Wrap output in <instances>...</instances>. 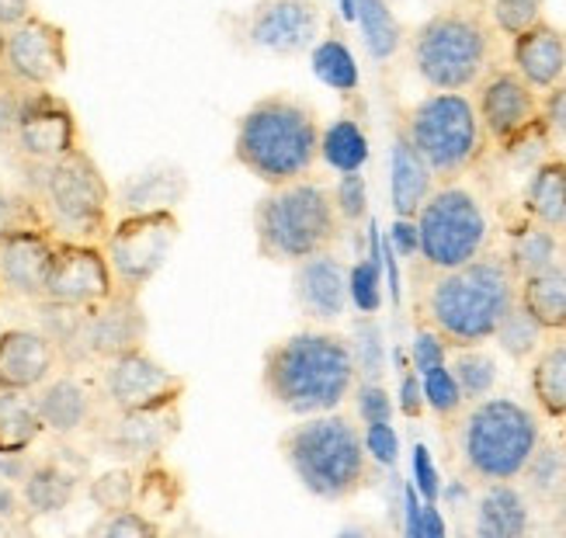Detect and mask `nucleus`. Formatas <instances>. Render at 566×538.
<instances>
[{
    "label": "nucleus",
    "mask_w": 566,
    "mask_h": 538,
    "mask_svg": "<svg viewBox=\"0 0 566 538\" xmlns=\"http://www.w3.org/2000/svg\"><path fill=\"white\" fill-rule=\"evenodd\" d=\"M340 8H344V18L355 21V0H340Z\"/></svg>",
    "instance_id": "obj_60"
},
{
    "label": "nucleus",
    "mask_w": 566,
    "mask_h": 538,
    "mask_svg": "<svg viewBox=\"0 0 566 538\" xmlns=\"http://www.w3.org/2000/svg\"><path fill=\"white\" fill-rule=\"evenodd\" d=\"M410 361H413V372L424 376L428 369H434V365H446L449 361V345L431 327H421V330H417V337H413Z\"/></svg>",
    "instance_id": "obj_50"
},
{
    "label": "nucleus",
    "mask_w": 566,
    "mask_h": 538,
    "mask_svg": "<svg viewBox=\"0 0 566 538\" xmlns=\"http://www.w3.org/2000/svg\"><path fill=\"white\" fill-rule=\"evenodd\" d=\"M0 330H4V327H0Z\"/></svg>",
    "instance_id": "obj_64"
},
{
    "label": "nucleus",
    "mask_w": 566,
    "mask_h": 538,
    "mask_svg": "<svg viewBox=\"0 0 566 538\" xmlns=\"http://www.w3.org/2000/svg\"><path fill=\"white\" fill-rule=\"evenodd\" d=\"M497 60V29L473 4H449L410 35L413 73L431 91H473Z\"/></svg>",
    "instance_id": "obj_6"
},
{
    "label": "nucleus",
    "mask_w": 566,
    "mask_h": 538,
    "mask_svg": "<svg viewBox=\"0 0 566 538\" xmlns=\"http://www.w3.org/2000/svg\"><path fill=\"white\" fill-rule=\"evenodd\" d=\"M361 437H365V452L373 455V462H379V466H397L400 442H397V431H392L389 421L365 424Z\"/></svg>",
    "instance_id": "obj_49"
},
{
    "label": "nucleus",
    "mask_w": 566,
    "mask_h": 538,
    "mask_svg": "<svg viewBox=\"0 0 566 538\" xmlns=\"http://www.w3.org/2000/svg\"><path fill=\"white\" fill-rule=\"evenodd\" d=\"M313 73H316V81H324L327 87L344 91V94H352L358 87V63L352 56V49L337 35L313 42Z\"/></svg>",
    "instance_id": "obj_38"
},
{
    "label": "nucleus",
    "mask_w": 566,
    "mask_h": 538,
    "mask_svg": "<svg viewBox=\"0 0 566 538\" xmlns=\"http://www.w3.org/2000/svg\"><path fill=\"white\" fill-rule=\"evenodd\" d=\"M63 369L60 348L39 327H4L0 330V389H35Z\"/></svg>",
    "instance_id": "obj_24"
},
{
    "label": "nucleus",
    "mask_w": 566,
    "mask_h": 538,
    "mask_svg": "<svg viewBox=\"0 0 566 538\" xmlns=\"http://www.w3.org/2000/svg\"><path fill=\"white\" fill-rule=\"evenodd\" d=\"M243 35L261 53L295 56L319 39L316 0H258L243 21Z\"/></svg>",
    "instance_id": "obj_20"
},
{
    "label": "nucleus",
    "mask_w": 566,
    "mask_h": 538,
    "mask_svg": "<svg viewBox=\"0 0 566 538\" xmlns=\"http://www.w3.org/2000/svg\"><path fill=\"white\" fill-rule=\"evenodd\" d=\"M449 369L462 389V400L465 407L490 397L497 389V379H501V369H497V358L486 345H476V348H455L449 351Z\"/></svg>",
    "instance_id": "obj_35"
},
{
    "label": "nucleus",
    "mask_w": 566,
    "mask_h": 538,
    "mask_svg": "<svg viewBox=\"0 0 566 538\" xmlns=\"http://www.w3.org/2000/svg\"><path fill=\"white\" fill-rule=\"evenodd\" d=\"M543 340H546V330L538 327V324L532 320V316L522 309V303H514V309L504 316V324H501L497 334H494V345H497L511 361H518V365L532 361L535 351L543 348Z\"/></svg>",
    "instance_id": "obj_39"
},
{
    "label": "nucleus",
    "mask_w": 566,
    "mask_h": 538,
    "mask_svg": "<svg viewBox=\"0 0 566 538\" xmlns=\"http://www.w3.org/2000/svg\"><path fill=\"white\" fill-rule=\"evenodd\" d=\"M559 264L566 267V230L559 233Z\"/></svg>",
    "instance_id": "obj_61"
},
{
    "label": "nucleus",
    "mask_w": 566,
    "mask_h": 538,
    "mask_svg": "<svg viewBox=\"0 0 566 538\" xmlns=\"http://www.w3.org/2000/svg\"><path fill=\"white\" fill-rule=\"evenodd\" d=\"M532 528V500L518 479L483 483L473 510V531L480 538H522Z\"/></svg>",
    "instance_id": "obj_26"
},
{
    "label": "nucleus",
    "mask_w": 566,
    "mask_h": 538,
    "mask_svg": "<svg viewBox=\"0 0 566 538\" xmlns=\"http://www.w3.org/2000/svg\"><path fill=\"white\" fill-rule=\"evenodd\" d=\"M53 251L56 233L45 226H21L0 236V299L39 303Z\"/></svg>",
    "instance_id": "obj_21"
},
{
    "label": "nucleus",
    "mask_w": 566,
    "mask_h": 538,
    "mask_svg": "<svg viewBox=\"0 0 566 538\" xmlns=\"http://www.w3.org/2000/svg\"><path fill=\"white\" fill-rule=\"evenodd\" d=\"M421 389H424V407L434 413L441 424H455L462 418L465 400H462V389H459V382H455V376L449 369V361L428 369L421 376Z\"/></svg>",
    "instance_id": "obj_40"
},
{
    "label": "nucleus",
    "mask_w": 566,
    "mask_h": 538,
    "mask_svg": "<svg viewBox=\"0 0 566 538\" xmlns=\"http://www.w3.org/2000/svg\"><path fill=\"white\" fill-rule=\"evenodd\" d=\"M21 97L24 91L14 87V84H0V143H8L14 139V126H18V112H21Z\"/></svg>",
    "instance_id": "obj_52"
},
{
    "label": "nucleus",
    "mask_w": 566,
    "mask_h": 538,
    "mask_svg": "<svg viewBox=\"0 0 566 538\" xmlns=\"http://www.w3.org/2000/svg\"><path fill=\"white\" fill-rule=\"evenodd\" d=\"M70 66L66 29L53 18L32 11L0 35V70L4 81L21 91L53 87Z\"/></svg>",
    "instance_id": "obj_13"
},
{
    "label": "nucleus",
    "mask_w": 566,
    "mask_h": 538,
    "mask_svg": "<svg viewBox=\"0 0 566 538\" xmlns=\"http://www.w3.org/2000/svg\"><path fill=\"white\" fill-rule=\"evenodd\" d=\"M42 437L35 397L24 389H0V455H29Z\"/></svg>",
    "instance_id": "obj_31"
},
{
    "label": "nucleus",
    "mask_w": 566,
    "mask_h": 538,
    "mask_svg": "<svg viewBox=\"0 0 566 538\" xmlns=\"http://www.w3.org/2000/svg\"><path fill=\"white\" fill-rule=\"evenodd\" d=\"M504 261H507V267H511L518 282L535 275V272H543V267L559 261V233L525 215V223L514 226L511 236H507Z\"/></svg>",
    "instance_id": "obj_33"
},
{
    "label": "nucleus",
    "mask_w": 566,
    "mask_h": 538,
    "mask_svg": "<svg viewBox=\"0 0 566 538\" xmlns=\"http://www.w3.org/2000/svg\"><path fill=\"white\" fill-rule=\"evenodd\" d=\"M400 410L410 421H417L424 413V389H421V376L413 369L403 372V379H400Z\"/></svg>",
    "instance_id": "obj_55"
},
{
    "label": "nucleus",
    "mask_w": 566,
    "mask_h": 538,
    "mask_svg": "<svg viewBox=\"0 0 566 538\" xmlns=\"http://www.w3.org/2000/svg\"><path fill=\"white\" fill-rule=\"evenodd\" d=\"M522 212L556 233L566 230V157L538 160L522 194Z\"/></svg>",
    "instance_id": "obj_29"
},
{
    "label": "nucleus",
    "mask_w": 566,
    "mask_h": 538,
    "mask_svg": "<svg viewBox=\"0 0 566 538\" xmlns=\"http://www.w3.org/2000/svg\"><path fill=\"white\" fill-rule=\"evenodd\" d=\"M446 535V521H441L434 500H428V507H421V521H417V538H441Z\"/></svg>",
    "instance_id": "obj_57"
},
{
    "label": "nucleus",
    "mask_w": 566,
    "mask_h": 538,
    "mask_svg": "<svg viewBox=\"0 0 566 538\" xmlns=\"http://www.w3.org/2000/svg\"><path fill=\"white\" fill-rule=\"evenodd\" d=\"M379 264L376 257H361L352 272H348V292H352V306H358V313H376L382 303L379 292Z\"/></svg>",
    "instance_id": "obj_47"
},
{
    "label": "nucleus",
    "mask_w": 566,
    "mask_h": 538,
    "mask_svg": "<svg viewBox=\"0 0 566 538\" xmlns=\"http://www.w3.org/2000/svg\"><path fill=\"white\" fill-rule=\"evenodd\" d=\"M518 303L546 334H566V267L556 261L518 282Z\"/></svg>",
    "instance_id": "obj_30"
},
{
    "label": "nucleus",
    "mask_w": 566,
    "mask_h": 538,
    "mask_svg": "<svg viewBox=\"0 0 566 538\" xmlns=\"http://www.w3.org/2000/svg\"><path fill=\"white\" fill-rule=\"evenodd\" d=\"M115 275L102 243L63 240L56 236L53 264H49L45 288L39 303H53L66 309H91L115 292Z\"/></svg>",
    "instance_id": "obj_19"
},
{
    "label": "nucleus",
    "mask_w": 566,
    "mask_h": 538,
    "mask_svg": "<svg viewBox=\"0 0 566 538\" xmlns=\"http://www.w3.org/2000/svg\"><path fill=\"white\" fill-rule=\"evenodd\" d=\"M543 126L546 133L566 136V84H556L543 94Z\"/></svg>",
    "instance_id": "obj_53"
},
{
    "label": "nucleus",
    "mask_w": 566,
    "mask_h": 538,
    "mask_svg": "<svg viewBox=\"0 0 566 538\" xmlns=\"http://www.w3.org/2000/svg\"><path fill=\"white\" fill-rule=\"evenodd\" d=\"M434 175L424 163V157L417 154V146L410 143V136L400 129L392 136L389 146V199H392V212L400 219H413L417 209L428 202V194L434 191Z\"/></svg>",
    "instance_id": "obj_27"
},
{
    "label": "nucleus",
    "mask_w": 566,
    "mask_h": 538,
    "mask_svg": "<svg viewBox=\"0 0 566 538\" xmlns=\"http://www.w3.org/2000/svg\"><path fill=\"white\" fill-rule=\"evenodd\" d=\"M146 337H150V320H146L139 292L115 288L108 299L81 309L77 340H73L70 361L63 369H97L115 355L146 348Z\"/></svg>",
    "instance_id": "obj_12"
},
{
    "label": "nucleus",
    "mask_w": 566,
    "mask_h": 538,
    "mask_svg": "<svg viewBox=\"0 0 566 538\" xmlns=\"http://www.w3.org/2000/svg\"><path fill=\"white\" fill-rule=\"evenodd\" d=\"M32 397H35V410L42 418L45 434L60 437V442L91 437L108 410L94 369H60L49 376Z\"/></svg>",
    "instance_id": "obj_18"
},
{
    "label": "nucleus",
    "mask_w": 566,
    "mask_h": 538,
    "mask_svg": "<svg viewBox=\"0 0 566 538\" xmlns=\"http://www.w3.org/2000/svg\"><path fill=\"white\" fill-rule=\"evenodd\" d=\"M0 84H4V70H0Z\"/></svg>",
    "instance_id": "obj_63"
},
{
    "label": "nucleus",
    "mask_w": 566,
    "mask_h": 538,
    "mask_svg": "<svg viewBox=\"0 0 566 538\" xmlns=\"http://www.w3.org/2000/svg\"><path fill=\"white\" fill-rule=\"evenodd\" d=\"M528 389L546 421H566V334H546L528 365Z\"/></svg>",
    "instance_id": "obj_28"
},
{
    "label": "nucleus",
    "mask_w": 566,
    "mask_h": 538,
    "mask_svg": "<svg viewBox=\"0 0 566 538\" xmlns=\"http://www.w3.org/2000/svg\"><path fill=\"white\" fill-rule=\"evenodd\" d=\"M518 486L528 494L532 507H556V500L566 490V452L549 442L543 434V442L535 445L532 458L525 462V470L518 476Z\"/></svg>",
    "instance_id": "obj_34"
},
{
    "label": "nucleus",
    "mask_w": 566,
    "mask_h": 538,
    "mask_svg": "<svg viewBox=\"0 0 566 538\" xmlns=\"http://www.w3.org/2000/svg\"><path fill=\"white\" fill-rule=\"evenodd\" d=\"M518 303V278L507 267L504 254L483 251L449 272H431L424 285V327L455 348L490 345L504 324V316Z\"/></svg>",
    "instance_id": "obj_2"
},
{
    "label": "nucleus",
    "mask_w": 566,
    "mask_h": 538,
    "mask_svg": "<svg viewBox=\"0 0 566 538\" xmlns=\"http://www.w3.org/2000/svg\"><path fill=\"white\" fill-rule=\"evenodd\" d=\"M413 483H417V490L424 494V500H438L441 479H438V470H434V462H431V452L424 445L413 449Z\"/></svg>",
    "instance_id": "obj_51"
},
{
    "label": "nucleus",
    "mask_w": 566,
    "mask_h": 538,
    "mask_svg": "<svg viewBox=\"0 0 566 538\" xmlns=\"http://www.w3.org/2000/svg\"><path fill=\"white\" fill-rule=\"evenodd\" d=\"M279 452L300 486L324 504H348L373 483V455L348 413H313L279 437Z\"/></svg>",
    "instance_id": "obj_4"
},
{
    "label": "nucleus",
    "mask_w": 566,
    "mask_h": 538,
    "mask_svg": "<svg viewBox=\"0 0 566 538\" xmlns=\"http://www.w3.org/2000/svg\"><path fill=\"white\" fill-rule=\"evenodd\" d=\"M97 386L108 410H157L181 403L188 393V379L175 369H167L160 358L146 348H133L115 355L94 369Z\"/></svg>",
    "instance_id": "obj_14"
},
{
    "label": "nucleus",
    "mask_w": 566,
    "mask_h": 538,
    "mask_svg": "<svg viewBox=\"0 0 566 538\" xmlns=\"http://www.w3.org/2000/svg\"><path fill=\"white\" fill-rule=\"evenodd\" d=\"M403 133L424 157L438 184L462 181L486 154V133L465 91H431L407 112Z\"/></svg>",
    "instance_id": "obj_9"
},
{
    "label": "nucleus",
    "mask_w": 566,
    "mask_h": 538,
    "mask_svg": "<svg viewBox=\"0 0 566 538\" xmlns=\"http://www.w3.org/2000/svg\"><path fill=\"white\" fill-rule=\"evenodd\" d=\"M319 115L292 94H268L237 118L233 160L264 188L310 178L319 163Z\"/></svg>",
    "instance_id": "obj_3"
},
{
    "label": "nucleus",
    "mask_w": 566,
    "mask_h": 538,
    "mask_svg": "<svg viewBox=\"0 0 566 538\" xmlns=\"http://www.w3.org/2000/svg\"><path fill=\"white\" fill-rule=\"evenodd\" d=\"M73 452H49L29 462L18 494L29 518H49L66 510L87 486V458H70Z\"/></svg>",
    "instance_id": "obj_23"
},
{
    "label": "nucleus",
    "mask_w": 566,
    "mask_h": 538,
    "mask_svg": "<svg viewBox=\"0 0 566 538\" xmlns=\"http://www.w3.org/2000/svg\"><path fill=\"white\" fill-rule=\"evenodd\" d=\"M35 11V0H0V29H11Z\"/></svg>",
    "instance_id": "obj_56"
},
{
    "label": "nucleus",
    "mask_w": 566,
    "mask_h": 538,
    "mask_svg": "<svg viewBox=\"0 0 566 538\" xmlns=\"http://www.w3.org/2000/svg\"><path fill=\"white\" fill-rule=\"evenodd\" d=\"M160 531H164V525L146 518L136 507L105 510V515L91 525V535H102V538H157Z\"/></svg>",
    "instance_id": "obj_44"
},
{
    "label": "nucleus",
    "mask_w": 566,
    "mask_h": 538,
    "mask_svg": "<svg viewBox=\"0 0 566 538\" xmlns=\"http://www.w3.org/2000/svg\"><path fill=\"white\" fill-rule=\"evenodd\" d=\"M452 428L462 473L480 486L518 479L543 442V413L494 393L465 407Z\"/></svg>",
    "instance_id": "obj_8"
},
{
    "label": "nucleus",
    "mask_w": 566,
    "mask_h": 538,
    "mask_svg": "<svg viewBox=\"0 0 566 538\" xmlns=\"http://www.w3.org/2000/svg\"><path fill=\"white\" fill-rule=\"evenodd\" d=\"M29 181L24 191L32 194L45 230L63 240L102 243L112 230L115 194L105 170L84 150H73L53 163H21Z\"/></svg>",
    "instance_id": "obj_7"
},
{
    "label": "nucleus",
    "mask_w": 566,
    "mask_h": 538,
    "mask_svg": "<svg viewBox=\"0 0 566 538\" xmlns=\"http://www.w3.org/2000/svg\"><path fill=\"white\" fill-rule=\"evenodd\" d=\"M511 66L538 94L553 91L556 84L566 81V35L549 21L532 24L528 32L511 39Z\"/></svg>",
    "instance_id": "obj_25"
},
{
    "label": "nucleus",
    "mask_w": 566,
    "mask_h": 538,
    "mask_svg": "<svg viewBox=\"0 0 566 538\" xmlns=\"http://www.w3.org/2000/svg\"><path fill=\"white\" fill-rule=\"evenodd\" d=\"M319 160L334 167L337 175H348V170H361L368 160V136L355 118L340 115L331 126H324L319 136Z\"/></svg>",
    "instance_id": "obj_36"
},
{
    "label": "nucleus",
    "mask_w": 566,
    "mask_h": 538,
    "mask_svg": "<svg viewBox=\"0 0 566 538\" xmlns=\"http://www.w3.org/2000/svg\"><path fill=\"white\" fill-rule=\"evenodd\" d=\"M352 400H355V410H358L361 424L392 421V397L386 393V386L379 379H358Z\"/></svg>",
    "instance_id": "obj_48"
},
{
    "label": "nucleus",
    "mask_w": 566,
    "mask_h": 538,
    "mask_svg": "<svg viewBox=\"0 0 566 538\" xmlns=\"http://www.w3.org/2000/svg\"><path fill=\"white\" fill-rule=\"evenodd\" d=\"M355 21L361 24V35L373 60L386 63L400 53L403 45V29L397 14L389 11L386 0H355Z\"/></svg>",
    "instance_id": "obj_37"
},
{
    "label": "nucleus",
    "mask_w": 566,
    "mask_h": 538,
    "mask_svg": "<svg viewBox=\"0 0 566 538\" xmlns=\"http://www.w3.org/2000/svg\"><path fill=\"white\" fill-rule=\"evenodd\" d=\"M251 223L258 254L289 267L313 254L334 251L344 233L331 184L316 181L313 175L268 188L254 205Z\"/></svg>",
    "instance_id": "obj_5"
},
{
    "label": "nucleus",
    "mask_w": 566,
    "mask_h": 538,
    "mask_svg": "<svg viewBox=\"0 0 566 538\" xmlns=\"http://www.w3.org/2000/svg\"><path fill=\"white\" fill-rule=\"evenodd\" d=\"M352 337V351L358 365V379H382L386 372V348H382V330L373 320V313H361Z\"/></svg>",
    "instance_id": "obj_43"
},
{
    "label": "nucleus",
    "mask_w": 566,
    "mask_h": 538,
    "mask_svg": "<svg viewBox=\"0 0 566 538\" xmlns=\"http://www.w3.org/2000/svg\"><path fill=\"white\" fill-rule=\"evenodd\" d=\"M389 247H392V254H400L407 261L417 257V251H421V240H417V223H413V219H400L397 215V223H392V233H389Z\"/></svg>",
    "instance_id": "obj_54"
},
{
    "label": "nucleus",
    "mask_w": 566,
    "mask_h": 538,
    "mask_svg": "<svg viewBox=\"0 0 566 538\" xmlns=\"http://www.w3.org/2000/svg\"><path fill=\"white\" fill-rule=\"evenodd\" d=\"M358 386L352 337L331 327L295 330L261 358V389L292 418L340 410Z\"/></svg>",
    "instance_id": "obj_1"
},
{
    "label": "nucleus",
    "mask_w": 566,
    "mask_h": 538,
    "mask_svg": "<svg viewBox=\"0 0 566 538\" xmlns=\"http://www.w3.org/2000/svg\"><path fill=\"white\" fill-rule=\"evenodd\" d=\"M476 115L483 133L501 150H514L535 129H543V94H538L514 66H494L473 87Z\"/></svg>",
    "instance_id": "obj_15"
},
{
    "label": "nucleus",
    "mask_w": 566,
    "mask_h": 538,
    "mask_svg": "<svg viewBox=\"0 0 566 538\" xmlns=\"http://www.w3.org/2000/svg\"><path fill=\"white\" fill-rule=\"evenodd\" d=\"M181 500H185V483L164 458H154V462H143V466H136L133 507L143 510L146 518L164 521L170 515H178Z\"/></svg>",
    "instance_id": "obj_32"
},
{
    "label": "nucleus",
    "mask_w": 566,
    "mask_h": 538,
    "mask_svg": "<svg viewBox=\"0 0 566 538\" xmlns=\"http://www.w3.org/2000/svg\"><path fill=\"white\" fill-rule=\"evenodd\" d=\"M81 146L84 139L77 112L63 94H56L53 87L24 91L11 139V150L21 163H53L81 150Z\"/></svg>",
    "instance_id": "obj_16"
},
{
    "label": "nucleus",
    "mask_w": 566,
    "mask_h": 538,
    "mask_svg": "<svg viewBox=\"0 0 566 538\" xmlns=\"http://www.w3.org/2000/svg\"><path fill=\"white\" fill-rule=\"evenodd\" d=\"M21 226H45L42 212L24 188H11L0 181V236L11 230H21Z\"/></svg>",
    "instance_id": "obj_45"
},
{
    "label": "nucleus",
    "mask_w": 566,
    "mask_h": 538,
    "mask_svg": "<svg viewBox=\"0 0 566 538\" xmlns=\"http://www.w3.org/2000/svg\"><path fill=\"white\" fill-rule=\"evenodd\" d=\"M403 500H407V535L417 538V521H421V504H417V490L407 486L403 490Z\"/></svg>",
    "instance_id": "obj_58"
},
{
    "label": "nucleus",
    "mask_w": 566,
    "mask_h": 538,
    "mask_svg": "<svg viewBox=\"0 0 566 538\" xmlns=\"http://www.w3.org/2000/svg\"><path fill=\"white\" fill-rule=\"evenodd\" d=\"M331 191H334V205H337V212L344 219V226H358L361 219L368 215V188H365L361 170H348V175H340V181Z\"/></svg>",
    "instance_id": "obj_46"
},
{
    "label": "nucleus",
    "mask_w": 566,
    "mask_h": 538,
    "mask_svg": "<svg viewBox=\"0 0 566 538\" xmlns=\"http://www.w3.org/2000/svg\"><path fill=\"white\" fill-rule=\"evenodd\" d=\"M181 434V403L157 410H105L102 424L94 428V445L112 462L143 466L164 458Z\"/></svg>",
    "instance_id": "obj_17"
},
{
    "label": "nucleus",
    "mask_w": 566,
    "mask_h": 538,
    "mask_svg": "<svg viewBox=\"0 0 566 538\" xmlns=\"http://www.w3.org/2000/svg\"><path fill=\"white\" fill-rule=\"evenodd\" d=\"M486 18L497 35L514 39L528 32L532 24L546 21V0H486Z\"/></svg>",
    "instance_id": "obj_42"
},
{
    "label": "nucleus",
    "mask_w": 566,
    "mask_h": 538,
    "mask_svg": "<svg viewBox=\"0 0 566 538\" xmlns=\"http://www.w3.org/2000/svg\"><path fill=\"white\" fill-rule=\"evenodd\" d=\"M181 240V219L175 209H136L115 219L102 251L118 288L143 292L150 285Z\"/></svg>",
    "instance_id": "obj_11"
},
{
    "label": "nucleus",
    "mask_w": 566,
    "mask_h": 538,
    "mask_svg": "<svg viewBox=\"0 0 566 538\" xmlns=\"http://www.w3.org/2000/svg\"><path fill=\"white\" fill-rule=\"evenodd\" d=\"M292 296L310 324L334 327L352 306L348 267H344V261L334 251L292 264Z\"/></svg>",
    "instance_id": "obj_22"
},
{
    "label": "nucleus",
    "mask_w": 566,
    "mask_h": 538,
    "mask_svg": "<svg viewBox=\"0 0 566 538\" xmlns=\"http://www.w3.org/2000/svg\"><path fill=\"white\" fill-rule=\"evenodd\" d=\"M563 424H566V421H563ZM559 449L566 452V428H563V437H559Z\"/></svg>",
    "instance_id": "obj_62"
},
{
    "label": "nucleus",
    "mask_w": 566,
    "mask_h": 538,
    "mask_svg": "<svg viewBox=\"0 0 566 538\" xmlns=\"http://www.w3.org/2000/svg\"><path fill=\"white\" fill-rule=\"evenodd\" d=\"M553 510H556V528L566 535V490H563V497L556 500V507H553Z\"/></svg>",
    "instance_id": "obj_59"
},
{
    "label": "nucleus",
    "mask_w": 566,
    "mask_h": 538,
    "mask_svg": "<svg viewBox=\"0 0 566 538\" xmlns=\"http://www.w3.org/2000/svg\"><path fill=\"white\" fill-rule=\"evenodd\" d=\"M87 497L91 504L102 510H118V507H133L136 497V466H126V462H115L112 470L97 473L87 479Z\"/></svg>",
    "instance_id": "obj_41"
},
{
    "label": "nucleus",
    "mask_w": 566,
    "mask_h": 538,
    "mask_svg": "<svg viewBox=\"0 0 566 538\" xmlns=\"http://www.w3.org/2000/svg\"><path fill=\"white\" fill-rule=\"evenodd\" d=\"M417 240H421V264L428 272H449L465 261H473L490 243V219L480 202V194L462 184H434L428 202L417 209Z\"/></svg>",
    "instance_id": "obj_10"
}]
</instances>
